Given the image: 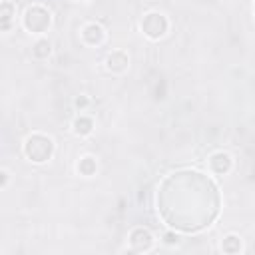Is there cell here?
I'll return each mask as SVG.
<instances>
[{
    "label": "cell",
    "instance_id": "cell-4",
    "mask_svg": "<svg viewBox=\"0 0 255 255\" xmlns=\"http://www.w3.org/2000/svg\"><path fill=\"white\" fill-rule=\"evenodd\" d=\"M141 30H143V34H145L147 38L157 40V38H161V36L167 32V20H165L163 14L151 12V14H147V16L143 18Z\"/></svg>",
    "mask_w": 255,
    "mask_h": 255
},
{
    "label": "cell",
    "instance_id": "cell-1",
    "mask_svg": "<svg viewBox=\"0 0 255 255\" xmlns=\"http://www.w3.org/2000/svg\"><path fill=\"white\" fill-rule=\"evenodd\" d=\"M157 209L169 227L195 233L217 217L219 193L215 183L199 171H173L157 189Z\"/></svg>",
    "mask_w": 255,
    "mask_h": 255
},
{
    "label": "cell",
    "instance_id": "cell-2",
    "mask_svg": "<svg viewBox=\"0 0 255 255\" xmlns=\"http://www.w3.org/2000/svg\"><path fill=\"white\" fill-rule=\"evenodd\" d=\"M52 151H54V143L48 135H42V133H34L26 139L24 143V153L28 159L36 161V163H42L46 159L52 157Z\"/></svg>",
    "mask_w": 255,
    "mask_h": 255
},
{
    "label": "cell",
    "instance_id": "cell-15",
    "mask_svg": "<svg viewBox=\"0 0 255 255\" xmlns=\"http://www.w3.org/2000/svg\"><path fill=\"white\" fill-rule=\"evenodd\" d=\"M86 104H88V100H86V98H78V100H76V106H78V108H84Z\"/></svg>",
    "mask_w": 255,
    "mask_h": 255
},
{
    "label": "cell",
    "instance_id": "cell-5",
    "mask_svg": "<svg viewBox=\"0 0 255 255\" xmlns=\"http://www.w3.org/2000/svg\"><path fill=\"white\" fill-rule=\"evenodd\" d=\"M151 241H153V239H151V233H149L147 229H143V227L133 229L131 235H129V245H131V249L137 251V253L147 251V249L151 247Z\"/></svg>",
    "mask_w": 255,
    "mask_h": 255
},
{
    "label": "cell",
    "instance_id": "cell-13",
    "mask_svg": "<svg viewBox=\"0 0 255 255\" xmlns=\"http://www.w3.org/2000/svg\"><path fill=\"white\" fill-rule=\"evenodd\" d=\"M32 52H34L36 58H46V56L50 54V42H48V40H40V42H36Z\"/></svg>",
    "mask_w": 255,
    "mask_h": 255
},
{
    "label": "cell",
    "instance_id": "cell-10",
    "mask_svg": "<svg viewBox=\"0 0 255 255\" xmlns=\"http://www.w3.org/2000/svg\"><path fill=\"white\" fill-rule=\"evenodd\" d=\"M92 128H94V124H92V120H90V118L80 116V118L74 122V131H76L78 135H88V133L92 131Z\"/></svg>",
    "mask_w": 255,
    "mask_h": 255
},
{
    "label": "cell",
    "instance_id": "cell-8",
    "mask_svg": "<svg viewBox=\"0 0 255 255\" xmlns=\"http://www.w3.org/2000/svg\"><path fill=\"white\" fill-rule=\"evenodd\" d=\"M108 68L112 72H124L128 68V56L124 52H112L108 56Z\"/></svg>",
    "mask_w": 255,
    "mask_h": 255
},
{
    "label": "cell",
    "instance_id": "cell-9",
    "mask_svg": "<svg viewBox=\"0 0 255 255\" xmlns=\"http://www.w3.org/2000/svg\"><path fill=\"white\" fill-rule=\"evenodd\" d=\"M12 16H14V6H12L10 2L0 4V28H2V30H8V28H10Z\"/></svg>",
    "mask_w": 255,
    "mask_h": 255
},
{
    "label": "cell",
    "instance_id": "cell-14",
    "mask_svg": "<svg viewBox=\"0 0 255 255\" xmlns=\"http://www.w3.org/2000/svg\"><path fill=\"white\" fill-rule=\"evenodd\" d=\"M163 239H165V243H169V245H171V243H175V241H177V235H173V233H165V237H163Z\"/></svg>",
    "mask_w": 255,
    "mask_h": 255
},
{
    "label": "cell",
    "instance_id": "cell-11",
    "mask_svg": "<svg viewBox=\"0 0 255 255\" xmlns=\"http://www.w3.org/2000/svg\"><path fill=\"white\" fill-rule=\"evenodd\" d=\"M223 251L225 253H239V249H241V241H239V237L237 235H227L225 239H223Z\"/></svg>",
    "mask_w": 255,
    "mask_h": 255
},
{
    "label": "cell",
    "instance_id": "cell-7",
    "mask_svg": "<svg viewBox=\"0 0 255 255\" xmlns=\"http://www.w3.org/2000/svg\"><path fill=\"white\" fill-rule=\"evenodd\" d=\"M82 36H84V40H86L88 44L96 46V44H100V42L104 40V30H102V26H98V24H88V26L84 28Z\"/></svg>",
    "mask_w": 255,
    "mask_h": 255
},
{
    "label": "cell",
    "instance_id": "cell-3",
    "mask_svg": "<svg viewBox=\"0 0 255 255\" xmlns=\"http://www.w3.org/2000/svg\"><path fill=\"white\" fill-rule=\"evenodd\" d=\"M24 26L30 32H44L50 26V12L42 6H32L24 14Z\"/></svg>",
    "mask_w": 255,
    "mask_h": 255
},
{
    "label": "cell",
    "instance_id": "cell-6",
    "mask_svg": "<svg viewBox=\"0 0 255 255\" xmlns=\"http://www.w3.org/2000/svg\"><path fill=\"white\" fill-rule=\"evenodd\" d=\"M209 167H211L213 173L223 175V173H227L231 169V157L227 153H223V151H217V153H213L209 157Z\"/></svg>",
    "mask_w": 255,
    "mask_h": 255
},
{
    "label": "cell",
    "instance_id": "cell-12",
    "mask_svg": "<svg viewBox=\"0 0 255 255\" xmlns=\"http://www.w3.org/2000/svg\"><path fill=\"white\" fill-rule=\"evenodd\" d=\"M78 169H80V173H84V175H92V173L96 171V159H94V157H84V159H80Z\"/></svg>",
    "mask_w": 255,
    "mask_h": 255
},
{
    "label": "cell",
    "instance_id": "cell-16",
    "mask_svg": "<svg viewBox=\"0 0 255 255\" xmlns=\"http://www.w3.org/2000/svg\"><path fill=\"white\" fill-rule=\"evenodd\" d=\"M6 183V171H0V185Z\"/></svg>",
    "mask_w": 255,
    "mask_h": 255
}]
</instances>
